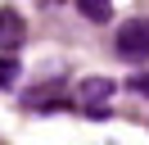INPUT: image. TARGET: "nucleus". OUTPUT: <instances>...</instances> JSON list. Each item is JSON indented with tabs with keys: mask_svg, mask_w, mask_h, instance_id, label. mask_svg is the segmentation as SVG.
I'll return each mask as SVG.
<instances>
[{
	"mask_svg": "<svg viewBox=\"0 0 149 145\" xmlns=\"http://www.w3.org/2000/svg\"><path fill=\"white\" fill-rule=\"evenodd\" d=\"M113 50H118L122 59H131V63H145V59H149V18H131V23H122L118 36H113Z\"/></svg>",
	"mask_w": 149,
	"mask_h": 145,
	"instance_id": "nucleus-1",
	"label": "nucleus"
},
{
	"mask_svg": "<svg viewBox=\"0 0 149 145\" xmlns=\"http://www.w3.org/2000/svg\"><path fill=\"white\" fill-rule=\"evenodd\" d=\"M113 95V82L109 77H91L77 86V109H81L86 118H109V109H104V100Z\"/></svg>",
	"mask_w": 149,
	"mask_h": 145,
	"instance_id": "nucleus-2",
	"label": "nucleus"
},
{
	"mask_svg": "<svg viewBox=\"0 0 149 145\" xmlns=\"http://www.w3.org/2000/svg\"><path fill=\"white\" fill-rule=\"evenodd\" d=\"M27 41V23L18 9H0V50H18Z\"/></svg>",
	"mask_w": 149,
	"mask_h": 145,
	"instance_id": "nucleus-3",
	"label": "nucleus"
},
{
	"mask_svg": "<svg viewBox=\"0 0 149 145\" xmlns=\"http://www.w3.org/2000/svg\"><path fill=\"white\" fill-rule=\"evenodd\" d=\"M77 9H81L91 23H109V18H113V5H109V0H77Z\"/></svg>",
	"mask_w": 149,
	"mask_h": 145,
	"instance_id": "nucleus-4",
	"label": "nucleus"
},
{
	"mask_svg": "<svg viewBox=\"0 0 149 145\" xmlns=\"http://www.w3.org/2000/svg\"><path fill=\"white\" fill-rule=\"evenodd\" d=\"M18 59H14V54H0V86H14V82H18Z\"/></svg>",
	"mask_w": 149,
	"mask_h": 145,
	"instance_id": "nucleus-5",
	"label": "nucleus"
},
{
	"mask_svg": "<svg viewBox=\"0 0 149 145\" xmlns=\"http://www.w3.org/2000/svg\"><path fill=\"white\" fill-rule=\"evenodd\" d=\"M136 91H140V95H149V77H136Z\"/></svg>",
	"mask_w": 149,
	"mask_h": 145,
	"instance_id": "nucleus-6",
	"label": "nucleus"
}]
</instances>
